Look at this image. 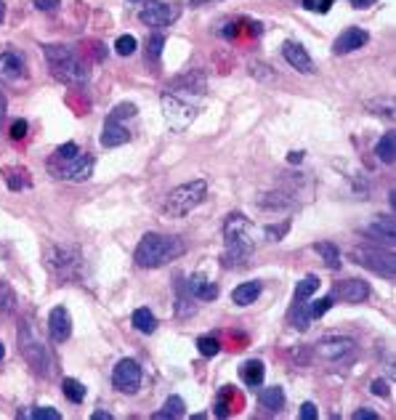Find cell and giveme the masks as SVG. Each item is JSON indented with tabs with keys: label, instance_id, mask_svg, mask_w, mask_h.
I'll return each mask as SVG.
<instances>
[{
	"label": "cell",
	"instance_id": "cell-30",
	"mask_svg": "<svg viewBox=\"0 0 396 420\" xmlns=\"http://www.w3.org/2000/svg\"><path fill=\"white\" fill-rule=\"evenodd\" d=\"M314 250L322 255L325 266H327V269H332V272H338V269L343 266L341 250H338V247H335L332 243H317V245H314Z\"/></svg>",
	"mask_w": 396,
	"mask_h": 420
},
{
	"label": "cell",
	"instance_id": "cell-40",
	"mask_svg": "<svg viewBox=\"0 0 396 420\" xmlns=\"http://www.w3.org/2000/svg\"><path fill=\"white\" fill-rule=\"evenodd\" d=\"M30 418L33 420H59L62 415H59V409H54V407H37L30 412Z\"/></svg>",
	"mask_w": 396,
	"mask_h": 420
},
{
	"label": "cell",
	"instance_id": "cell-56",
	"mask_svg": "<svg viewBox=\"0 0 396 420\" xmlns=\"http://www.w3.org/2000/svg\"><path fill=\"white\" fill-rule=\"evenodd\" d=\"M192 6H205V3H216V0H189Z\"/></svg>",
	"mask_w": 396,
	"mask_h": 420
},
{
	"label": "cell",
	"instance_id": "cell-28",
	"mask_svg": "<svg viewBox=\"0 0 396 420\" xmlns=\"http://www.w3.org/2000/svg\"><path fill=\"white\" fill-rule=\"evenodd\" d=\"M258 402H261V407H266L269 412H279V409L285 407V388L282 386L264 388L261 397H258Z\"/></svg>",
	"mask_w": 396,
	"mask_h": 420
},
{
	"label": "cell",
	"instance_id": "cell-29",
	"mask_svg": "<svg viewBox=\"0 0 396 420\" xmlns=\"http://www.w3.org/2000/svg\"><path fill=\"white\" fill-rule=\"evenodd\" d=\"M375 152H378V160L380 163H385V165H391L396 160V133L388 131L380 136V141H378V146H375Z\"/></svg>",
	"mask_w": 396,
	"mask_h": 420
},
{
	"label": "cell",
	"instance_id": "cell-1",
	"mask_svg": "<svg viewBox=\"0 0 396 420\" xmlns=\"http://www.w3.org/2000/svg\"><path fill=\"white\" fill-rule=\"evenodd\" d=\"M255 253V226L243 213H229L223 221V253L221 266L223 269H240L250 261Z\"/></svg>",
	"mask_w": 396,
	"mask_h": 420
},
{
	"label": "cell",
	"instance_id": "cell-8",
	"mask_svg": "<svg viewBox=\"0 0 396 420\" xmlns=\"http://www.w3.org/2000/svg\"><path fill=\"white\" fill-rule=\"evenodd\" d=\"M160 104H163L165 122L173 131H187L189 125L194 122V117H197V110L189 101L181 99V96H173V93H163Z\"/></svg>",
	"mask_w": 396,
	"mask_h": 420
},
{
	"label": "cell",
	"instance_id": "cell-23",
	"mask_svg": "<svg viewBox=\"0 0 396 420\" xmlns=\"http://www.w3.org/2000/svg\"><path fill=\"white\" fill-rule=\"evenodd\" d=\"M308 298H293V306H290V322H293V327L296 330H308V325H311V309H308Z\"/></svg>",
	"mask_w": 396,
	"mask_h": 420
},
{
	"label": "cell",
	"instance_id": "cell-39",
	"mask_svg": "<svg viewBox=\"0 0 396 420\" xmlns=\"http://www.w3.org/2000/svg\"><path fill=\"white\" fill-rule=\"evenodd\" d=\"M136 104H131V101H125V104H117L115 107V112H112L110 117L112 120H125V117H136Z\"/></svg>",
	"mask_w": 396,
	"mask_h": 420
},
{
	"label": "cell",
	"instance_id": "cell-16",
	"mask_svg": "<svg viewBox=\"0 0 396 420\" xmlns=\"http://www.w3.org/2000/svg\"><path fill=\"white\" fill-rule=\"evenodd\" d=\"M367 43H370V33H367V30H362V27H349V30H343V33L338 35L332 51L338 56H343V54H351V51H359V48H364Z\"/></svg>",
	"mask_w": 396,
	"mask_h": 420
},
{
	"label": "cell",
	"instance_id": "cell-12",
	"mask_svg": "<svg viewBox=\"0 0 396 420\" xmlns=\"http://www.w3.org/2000/svg\"><path fill=\"white\" fill-rule=\"evenodd\" d=\"M168 88H173L178 96H181V93H187V96H202V93L208 91V78H205V72L192 69L187 75H178V78L170 80Z\"/></svg>",
	"mask_w": 396,
	"mask_h": 420
},
{
	"label": "cell",
	"instance_id": "cell-18",
	"mask_svg": "<svg viewBox=\"0 0 396 420\" xmlns=\"http://www.w3.org/2000/svg\"><path fill=\"white\" fill-rule=\"evenodd\" d=\"M131 141V133H128V128L122 125L120 120H112V117H107V122H104V131H101V146H107V149H112V146H122Z\"/></svg>",
	"mask_w": 396,
	"mask_h": 420
},
{
	"label": "cell",
	"instance_id": "cell-14",
	"mask_svg": "<svg viewBox=\"0 0 396 420\" xmlns=\"http://www.w3.org/2000/svg\"><path fill=\"white\" fill-rule=\"evenodd\" d=\"M48 335L54 343H66L72 335V320L64 306H54L48 314Z\"/></svg>",
	"mask_w": 396,
	"mask_h": 420
},
{
	"label": "cell",
	"instance_id": "cell-52",
	"mask_svg": "<svg viewBox=\"0 0 396 420\" xmlns=\"http://www.w3.org/2000/svg\"><path fill=\"white\" fill-rule=\"evenodd\" d=\"M91 418H93V420H112V415H110V412H104V409H96Z\"/></svg>",
	"mask_w": 396,
	"mask_h": 420
},
{
	"label": "cell",
	"instance_id": "cell-5",
	"mask_svg": "<svg viewBox=\"0 0 396 420\" xmlns=\"http://www.w3.org/2000/svg\"><path fill=\"white\" fill-rule=\"evenodd\" d=\"M205 194H208V184H205L202 178L187 181V184H181V187H176L170 194H168L163 210H165V216H170V218L189 216V213L205 199Z\"/></svg>",
	"mask_w": 396,
	"mask_h": 420
},
{
	"label": "cell",
	"instance_id": "cell-15",
	"mask_svg": "<svg viewBox=\"0 0 396 420\" xmlns=\"http://www.w3.org/2000/svg\"><path fill=\"white\" fill-rule=\"evenodd\" d=\"M373 296L370 285L364 279H343L338 282V288L332 293V298H341L346 303H364V301Z\"/></svg>",
	"mask_w": 396,
	"mask_h": 420
},
{
	"label": "cell",
	"instance_id": "cell-24",
	"mask_svg": "<svg viewBox=\"0 0 396 420\" xmlns=\"http://www.w3.org/2000/svg\"><path fill=\"white\" fill-rule=\"evenodd\" d=\"M184 415H187V404H184V399L173 394V397L165 399L163 409H157L152 418L154 420H178V418H184Z\"/></svg>",
	"mask_w": 396,
	"mask_h": 420
},
{
	"label": "cell",
	"instance_id": "cell-25",
	"mask_svg": "<svg viewBox=\"0 0 396 420\" xmlns=\"http://www.w3.org/2000/svg\"><path fill=\"white\" fill-rule=\"evenodd\" d=\"M0 173H3V181L11 192H22V189L33 187V178L24 168H3Z\"/></svg>",
	"mask_w": 396,
	"mask_h": 420
},
{
	"label": "cell",
	"instance_id": "cell-47",
	"mask_svg": "<svg viewBox=\"0 0 396 420\" xmlns=\"http://www.w3.org/2000/svg\"><path fill=\"white\" fill-rule=\"evenodd\" d=\"M351 418H354V420H375V418H378V412H375V409H367V407H364V409H356Z\"/></svg>",
	"mask_w": 396,
	"mask_h": 420
},
{
	"label": "cell",
	"instance_id": "cell-51",
	"mask_svg": "<svg viewBox=\"0 0 396 420\" xmlns=\"http://www.w3.org/2000/svg\"><path fill=\"white\" fill-rule=\"evenodd\" d=\"M303 152H301V149H296V152H290V155H287V160H290V163H293V165H296V163H301V160H303Z\"/></svg>",
	"mask_w": 396,
	"mask_h": 420
},
{
	"label": "cell",
	"instance_id": "cell-42",
	"mask_svg": "<svg viewBox=\"0 0 396 420\" xmlns=\"http://www.w3.org/2000/svg\"><path fill=\"white\" fill-rule=\"evenodd\" d=\"M163 45H165V37H163V35H152V37H149V59H160Z\"/></svg>",
	"mask_w": 396,
	"mask_h": 420
},
{
	"label": "cell",
	"instance_id": "cell-50",
	"mask_svg": "<svg viewBox=\"0 0 396 420\" xmlns=\"http://www.w3.org/2000/svg\"><path fill=\"white\" fill-rule=\"evenodd\" d=\"M6 96H3V91H0V128H3V120H6Z\"/></svg>",
	"mask_w": 396,
	"mask_h": 420
},
{
	"label": "cell",
	"instance_id": "cell-53",
	"mask_svg": "<svg viewBox=\"0 0 396 420\" xmlns=\"http://www.w3.org/2000/svg\"><path fill=\"white\" fill-rule=\"evenodd\" d=\"M351 3H354V8H367L373 0H351Z\"/></svg>",
	"mask_w": 396,
	"mask_h": 420
},
{
	"label": "cell",
	"instance_id": "cell-11",
	"mask_svg": "<svg viewBox=\"0 0 396 420\" xmlns=\"http://www.w3.org/2000/svg\"><path fill=\"white\" fill-rule=\"evenodd\" d=\"M354 351V341L346 335H327L317 343V354L327 362H343Z\"/></svg>",
	"mask_w": 396,
	"mask_h": 420
},
{
	"label": "cell",
	"instance_id": "cell-54",
	"mask_svg": "<svg viewBox=\"0 0 396 420\" xmlns=\"http://www.w3.org/2000/svg\"><path fill=\"white\" fill-rule=\"evenodd\" d=\"M301 6H303V8H314V6H317V0H303Z\"/></svg>",
	"mask_w": 396,
	"mask_h": 420
},
{
	"label": "cell",
	"instance_id": "cell-48",
	"mask_svg": "<svg viewBox=\"0 0 396 420\" xmlns=\"http://www.w3.org/2000/svg\"><path fill=\"white\" fill-rule=\"evenodd\" d=\"M370 388H373V394H378V397H388V383L385 380H375Z\"/></svg>",
	"mask_w": 396,
	"mask_h": 420
},
{
	"label": "cell",
	"instance_id": "cell-6",
	"mask_svg": "<svg viewBox=\"0 0 396 420\" xmlns=\"http://www.w3.org/2000/svg\"><path fill=\"white\" fill-rule=\"evenodd\" d=\"M93 168H96V160L91 155H75L72 160H62V157H54L48 160V173L54 178H62V181H88L93 176Z\"/></svg>",
	"mask_w": 396,
	"mask_h": 420
},
{
	"label": "cell",
	"instance_id": "cell-57",
	"mask_svg": "<svg viewBox=\"0 0 396 420\" xmlns=\"http://www.w3.org/2000/svg\"><path fill=\"white\" fill-rule=\"evenodd\" d=\"M3 356H6V346L0 343V362H3Z\"/></svg>",
	"mask_w": 396,
	"mask_h": 420
},
{
	"label": "cell",
	"instance_id": "cell-33",
	"mask_svg": "<svg viewBox=\"0 0 396 420\" xmlns=\"http://www.w3.org/2000/svg\"><path fill=\"white\" fill-rule=\"evenodd\" d=\"M317 288H320V276L308 274L306 279H301L296 285V296H293V298H311V293Z\"/></svg>",
	"mask_w": 396,
	"mask_h": 420
},
{
	"label": "cell",
	"instance_id": "cell-26",
	"mask_svg": "<svg viewBox=\"0 0 396 420\" xmlns=\"http://www.w3.org/2000/svg\"><path fill=\"white\" fill-rule=\"evenodd\" d=\"M264 375H266V367L264 362H258V359H250V362H245L240 365V378L245 380V386H261L264 383Z\"/></svg>",
	"mask_w": 396,
	"mask_h": 420
},
{
	"label": "cell",
	"instance_id": "cell-43",
	"mask_svg": "<svg viewBox=\"0 0 396 420\" xmlns=\"http://www.w3.org/2000/svg\"><path fill=\"white\" fill-rule=\"evenodd\" d=\"M33 6L37 8V11H59V6H62V0H33Z\"/></svg>",
	"mask_w": 396,
	"mask_h": 420
},
{
	"label": "cell",
	"instance_id": "cell-27",
	"mask_svg": "<svg viewBox=\"0 0 396 420\" xmlns=\"http://www.w3.org/2000/svg\"><path fill=\"white\" fill-rule=\"evenodd\" d=\"M367 232L373 234L375 240L391 245L394 247V216H385V218H378L375 223L367 226Z\"/></svg>",
	"mask_w": 396,
	"mask_h": 420
},
{
	"label": "cell",
	"instance_id": "cell-37",
	"mask_svg": "<svg viewBox=\"0 0 396 420\" xmlns=\"http://www.w3.org/2000/svg\"><path fill=\"white\" fill-rule=\"evenodd\" d=\"M332 303H335V298H332V296H325V298L314 301V303H308V309H311V320H320V317H325V314L332 309Z\"/></svg>",
	"mask_w": 396,
	"mask_h": 420
},
{
	"label": "cell",
	"instance_id": "cell-9",
	"mask_svg": "<svg viewBox=\"0 0 396 420\" xmlns=\"http://www.w3.org/2000/svg\"><path fill=\"white\" fill-rule=\"evenodd\" d=\"M178 16H181V8H178V6H170V3H163V0H152V3H146L141 11H139L141 24L152 27V30L170 27Z\"/></svg>",
	"mask_w": 396,
	"mask_h": 420
},
{
	"label": "cell",
	"instance_id": "cell-21",
	"mask_svg": "<svg viewBox=\"0 0 396 420\" xmlns=\"http://www.w3.org/2000/svg\"><path fill=\"white\" fill-rule=\"evenodd\" d=\"M261 290H264V282L261 279H250V282H243V285H237V288L231 290V301L237 306H250V303L258 301Z\"/></svg>",
	"mask_w": 396,
	"mask_h": 420
},
{
	"label": "cell",
	"instance_id": "cell-32",
	"mask_svg": "<svg viewBox=\"0 0 396 420\" xmlns=\"http://www.w3.org/2000/svg\"><path fill=\"white\" fill-rule=\"evenodd\" d=\"M62 391H64V397L69 399V402H75V404H80V402L86 399V386H83L80 380H75V378H64V380H62Z\"/></svg>",
	"mask_w": 396,
	"mask_h": 420
},
{
	"label": "cell",
	"instance_id": "cell-17",
	"mask_svg": "<svg viewBox=\"0 0 396 420\" xmlns=\"http://www.w3.org/2000/svg\"><path fill=\"white\" fill-rule=\"evenodd\" d=\"M24 78V59L16 51L0 54V80L3 83H16Z\"/></svg>",
	"mask_w": 396,
	"mask_h": 420
},
{
	"label": "cell",
	"instance_id": "cell-19",
	"mask_svg": "<svg viewBox=\"0 0 396 420\" xmlns=\"http://www.w3.org/2000/svg\"><path fill=\"white\" fill-rule=\"evenodd\" d=\"M173 288H176V314L178 320H187L194 314L197 309V301L192 298V293L187 288V276H176V282H173Z\"/></svg>",
	"mask_w": 396,
	"mask_h": 420
},
{
	"label": "cell",
	"instance_id": "cell-22",
	"mask_svg": "<svg viewBox=\"0 0 396 420\" xmlns=\"http://www.w3.org/2000/svg\"><path fill=\"white\" fill-rule=\"evenodd\" d=\"M80 258H77L75 247H51L48 250V266L56 269V272H64V269H72Z\"/></svg>",
	"mask_w": 396,
	"mask_h": 420
},
{
	"label": "cell",
	"instance_id": "cell-35",
	"mask_svg": "<svg viewBox=\"0 0 396 420\" xmlns=\"http://www.w3.org/2000/svg\"><path fill=\"white\" fill-rule=\"evenodd\" d=\"M136 48H139V40H136L133 35H120V37L115 40V51L120 56H133Z\"/></svg>",
	"mask_w": 396,
	"mask_h": 420
},
{
	"label": "cell",
	"instance_id": "cell-4",
	"mask_svg": "<svg viewBox=\"0 0 396 420\" xmlns=\"http://www.w3.org/2000/svg\"><path fill=\"white\" fill-rule=\"evenodd\" d=\"M19 351H22L24 362L33 367L35 375L45 378L51 373V356L45 343L40 341V335L35 332V327L27 320L19 322Z\"/></svg>",
	"mask_w": 396,
	"mask_h": 420
},
{
	"label": "cell",
	"instance_id": "cell-2",
	"mask_svg": "<svg viewBox=\"0 0 396 420\" xmlns=\"http://www.w3.org/2000/svg\"><path fill=\"white\" fill-rule=\"evenodd\" d=\"M187 253V243L176 237V234H157L149 232L141 237V243L136 245V255L133 261L141 269H160L168 266L170 261H176Z\"/></svg>",
	"mask_w": 396,
	"mask_h": 420
},
{
	"label": "cell",
	"instance_id": "cell-58",
	"mask_svg": "<svg viewBox=\"0 0 396 420\" xmlns=\"http://www.w3.org/2000/svg\"><path fill=\"white\" fill-rule=\"evenodd\" d=\"M131 3H141V0H131Z\"/></svg>",
	"mask_w": 396,
	"mask_h": 420
},
{
	"label": "cell",
	"instance_id": "cell-41",
	"mask_svg": "<svg viewBox=\"0 0 396 420\" xmlns=\"http://www.w3.org/2000/svg\"><path fill=\"white\" fill-rule=\"evenodd\" d=\"M75 155H80V146L75 141H66V144H62L56 149V157H62V160H72Z\"/></svg>",
	"mask_w": 396,
	"mask_h": 420
},
{
	"label": "cell",
	"instance_id": "cell-10",
	"mask_svg": "<svg viewBox=\"0 0 396 420\" xmlns=\"http://www.w3.org/2000/svg\"><path fill=\"white\" fill-rule=\"evenodd\" d=\"M112 386L120 394H136L141 386V365L136 359H120L112 370Z\"/></svg>",
	"mask_w": 396,
	"mask_h": 420
},
{
	"label": "cell",
	"instance_id": "cell-7",
	"mask_svg": "<svg viewBox=\"0 0 396 420\" xmlns=\"http://www.w3.org/2000/svg\"><path fill=\"white\" fill-rule=\"evenodd\" d=\"M349 255H351L354 264L370 269V272L380 274L383 279H396L394 253H388V250H378V247H354Z\"/></svg>",
	"mask_w": 396,
	"mask_h": 420
},
{
	"label": "cell",
	"instance_id": "cell-55",
	"mask_svg": "<svg viewBox=\"0 0 396 420\" xmlns=\"http://www.w3.org/2000/svg\"><path fill=\"white\" fill-rule=\"evenodd\" d=\"M3 19H6V3L0 0V24H3Z\"/></svg>",
	"mask_w": 396,
	"mask_h": 420
},
{
	"label": "cell",
	"instance_id": "cell-45",
	"mask_svg": "<svg viewBox=\"0 0 396 420\" xmlns=\"http://www.w3.org/2000/svg\"><path fill=\"white\" fill-rule=\"evenodd\" d=\"M298 415H301L303 420H317V404H311V402H303Z\"/></svg>",
	"mask_w": 396,
	"mask_h": 420
},
{
	"label": "cell",
	"instance_id": "cell-46",
	"mask_svg": "<svg viewBox=\"0 0 396 420\" xmlns=\"http://www.w3.org/2000/svg\"><path fill=\"white\" fill-rule=\"evenodd\" d=\"M219 33H221V37H226V40H231L234 35L240 33V22H226V24H223V27L219 30Z\"/></svg>",
	"mask_w": 396,
	"mask_h": 420
},
{
	"label": "cell",
	"instance_id": "cell-31",
	"mask_svg": "<svg viewBox=\"0 0 396 420\" xmlns=\"http://www.w3.org/2000/svg\"><path fill=\"white\" fill-rule=\"evenodd\" d=\"M133 327L144 335H152L157 330V320H154V314L149 309H136L133 311Z\"/></svg>",
	"mask_w": 396,
	"mask_h": 420
},
{
	"label": "cell",
	"instance_id": "cell-49",
	"mask_svg": "<svg viewBox=\"0 0 396 420\" xmlns=\"http://www.w3.org/2000/svg\"><path fill=\"white\" fill-rule=\"evenodd\" d=\"M332 8V0H317V6H314V11L320 13H327Z\"/></svg>",
	"mask_w": 396,
	"mask_h": 420
},
{
	"label": "cell",
	"instance_id": "cell-38",
	"mask_svg": "<svg viewBox=\"0 0 396 420\" xmlns=\"http://www.w3.org/2000/svg\"><path fill=\"white\" fill-rule=\"evenodd\" d=\"M290 232V221H282V223H269V226H264V234L272 240V243H279L285 234Z\"/></svg>",
	"mask_w": 396,
	"mask_h": 420
},
{
	"label": "cell",
	"instance_id": "cell-34",
	"mask_svg": "<svg viewBox=\"0 0 396 420\" xmlns=\"http://www.w3.org/2000/svg\"><path fill=\"white\" fill-rule=\"evenodd\" d=\"M13 309H16V293H13V288L6 279H0V311H13Z\"/></svg>",
	"mask_w": 396,
	"mask_h": 420
},
{
	"label": "cell",
	"instance_id": "cell-13",
	"mask_svg": "<svg viewBox=\"0 0 396 420\" xmlns=\"http://www.w3.org/2000/svg\"><path fill=\"white\" fill-rule=\"evenodd\" d=\"M282 56H285V62L296 72H301V75H314V62H311V56L306 54V48L301 43H296V40H285L282 43Z\"/></svg>",
	"mask_w": 396,
	"mask_h": 420
},
{
	"label": "cell",
	"instance_id": "cell-36",
	"mask_svg": "<svg viewBox=\"0 0 396 420\" xmlns=\"http://www.w3.org/2000/svg\"><path fill=\"white\" fill-rule=\"evenodd\" d=\"M197 349H199V354L202 356H216L221 351V341L219 338H213V335H205V338H199L197 341Z\"/></svg>",
	"mask_w": 396,
	"mask_h": 420
},
{
	"label": "cell",
	"instance_id": "cell-44",
	"mask_svg": "<svg viewBox=\"0 0 396 420\" xmlns=\"http://www.w3.org/2000/svg\"><path fill=\"white\" fill-rule=\"evenodd\" d=\"M24 136H27V120L19 117V120H13V125H11V139L13 141H19V139H24Z\"/></svg>",
	"mask_w": 396,
	"mask_h": 420
},
{
	"label": "cell",
	"instance_id": "cell-3",
	"mask_svg": "<svg viewBox=\"0 0 396 420\" xmlns=\"http://www.w3.org/2000/svg\"><path fill=\"white\" fill-rule=\"evenodd\" d=\"M43 56L48 62V69L59 83L66 86H86L88 83V66L80 62V56L75 54L72 45L64 43H48L43 45Z\"/></svg>",
	"mask_w": 396,
	"mask_h": 420
},
{
	"label": "cell",
	"instance_id": "cell-20",
	"mask_svg": "<svg viewBox=\"0 0 396 420\" xmlns=\"http://www.w3.org/2000/svg\"><path fill=\"white\" fill-rule=\"evenodd\" d=\"M187 288L189 293H192V298L194 301H216L219 298V285H213V282H208L202 274H194L192 279H187Z\"/></svg>",
	"mask_w": 396,
	"mask_h": 420
}]
</instances>
